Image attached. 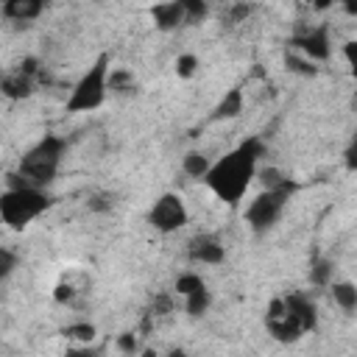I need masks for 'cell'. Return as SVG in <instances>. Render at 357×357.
<instances>
[{"label":"cell","instance_id":"1","mask_svg":"<svg viewBox=\"0 0 357 357\" xmlns=\"http://www.w3.org/2000/svg\"><path fill=\"white\" fill-rule=\"evenodd\" d=\"M265 156V142L259 137L243 139L234 151L212 162V170L206 173L204 184L212 190L215 198H220L226 206H237L251 187V181L259 173V159Z\"/></svg>","mask_w":357,"mask_h":357},{"label":"cell","instance_id":"2","mask_svg":"<svg viewBox=\"0 0 357 357\" xmlns=\"http://www.w3.org/2000/svg\"><path fill=\"white\" fill-rule=\"evenodd\" d=\"M67 148H70V142H67L64 137H59V134H45L39 142H33V145L22 153V159H20V165H17V173L25 178V184L45 190V187L56 178Z\"/></svg>","mask_w":357,"mask_h":357},{"label":"cell","instance_id":"3","mask_svg":"<svg viewBox=\"0 0 357 357\" xmlns=\"http://www.w3.org/2000/svg\"><path fill=\"white\" fill-rule=\"evenodd\" d=\"M50 206H53V198L39 187L3 190L0 195V218L11 231H22Z\"/></svg>","mask_w":357,"mask_h":357},{"label":"cell","instance_id":"4","mask_svg":"<svg viewBox=\"0 0 357 357\" xmlns=\"http://www.w3.org/2000/svg\"><path fill=\"white\" fill-rule=\"evenodd\" d=\"M109 53H100L92 67L78 78V84L73 86L70 98H67V112H95L98 106H103L106 95H109Z\"/></svg>","mask_w":357,"mask_h":357},{"label":"cell","instance_id":"5","mask_svg":"<svg viewBox=\"0 0 357 357\" xmlns=\"http://www.w3.org/2000/svg\"><path fill=\"white\" fill-rule=\"evenodd\" d=\"M293 192H296V181H290V178L284 184L273 187V190H262L245 206V223L251 226V231L265 234L268 229H273V223L282 218V212H284L287 201L293 198Z\"/></svg>","mask_w":357,"mask_h":357},{"label":"cell","instance_id":"6","mask_svg":"<svg viewBox=\"0 0 357 357\" xmlns=\"http://www.w3.org/2000/svg\"><path fill=\"white\" fill-rule=\"evenodd\" d=\"M187 220H190V212L178 192H162L148 212V223L162 234L178 231L181 226H187Z\"/></svg>","mask_w":357,"mask_h":357},{"label":"cell","instance_id":"7","mask_svg":"<svg viewBox=\"0 0 357 357\" xmlns=\"http://www.w3.org/2000/svg\"><path fill=\"white\" fill-rule=\"evenodd\" d=\"M265 326H268V335H271L273 340H279V343H296L301 335H307L304 326H301V321L290 312L284 296H279V298H273V301L268 304Z\"/></svg>","mask_w":357,"mask_h":357},{"label":"cell","instance_id":"8","mask_svg":"<svg viewBox=\"0 0 357 357\" xmlns=\"http://www.w3.org/2000/svg\"><path fill=\"white\" fill-rule=\"evenodd\" d=\"M290 50H296V53H301V56H307L310 61H326L329 56H332V42H329V25H307V28H301L298 33H293L290 36Z\"/></svg>","mask_w":357,"mask_h":357},{"label":"cell","instance_id":"9","mask_svg":"<svg viewBox=\"0 0 357 357\" xmlns=\"http://www.w3.org/2000/svg\"><path fill=\"white\" fill-rule=\"evenodd\" d=\"M187 257L195 265H220L226 259V248H223V240L218 234L201 231L187 243Z\"/></svg>","mask_w":357,"mask_h":357},{"label":"cell","instance_id":"10","mask_svg":"<svg viewBox=\"0 0 357 357\" xmlns=\"http://www.w3.org/2000/svg\"><path fill=\"white\" fill-rule=\"evenodd\" d=\"M42 11H45V3L42 0H6L0 6V14L6 20H14V22H31Z\"/></svg>","mask_w":357,"mask_h":357},{"label":"cell","instance_id":"11","mask_svg":"<svg viewBox=\"0 0 357 357\" xmlns=\"http://www.w3.org/2000/svg\"><path fill=\"white\" fill-rule=\"evenodd\" d=\"M151 17L156 22L159 31H173L178 28L187 17H184V0H173V3H159L151 8Z\"/></svg>","mask_w":357,"mask_h":357},{"label":"cell","instance_id":"12","mask_svg":"<svg viewBox=\"0 0 357 357\" xmlns=\"http://www.w3.org/2000/svg\"><path fill=\"white\" fill-rule=\"evenodd\" d=\"M284 301H287L290 312L301 321L304 332H312V329L318 326V310H315V304H312L307 296H301V293H290V296H284Z\"/></svg>","mask_w":357,"mask_h":357},{"label":"cell","instance_id":"13","mask_svg":"<svg viewBox=\"0 0 357 357\" xmlns=\"http://www.w3.org/2000/svg\"><path fill=\"white\" fill-rule=\"evenodd\" d=\"M33 86H36V81H33L31 75L20 73V70L8 73V75L3 78V84H0V89H3V95H6L8 100H22V98H28V95L33 92Z\"/></svg>","mask_w":357,"mask_h":357},{"label":"cell","instance_id":"14","mask_svg":"<svg viewBox=\"0 0 357 357\" xmlns=\"http://www.w3.org/2000/svg\"><path fill=\"white\" fill-rule=\"evenodd\" d=\"M240 112H243V89H240V86H231V89L218 100V106L212 109L209 120H234Z\"/></svg>","mask_w":357,"mask_h":357},{"label":"cell","instance_id":"15","mask_svg":"<svg viewBox=\"0 0 357 357\" xmlns=\"http://www.w3.org/2000/svg\"><path fill=\"white\" fill-rule=\"evenodd\" d=\"M329 296H332V301L346 315H354L357 312V284L354 282H332L329 284Z\"/></svg>","mask_w":357,"mask_h":357},{"label":"cell","instance_id":"16","mask_svg":"<svg viewBox=\"0 0 357 357\" xmlns=\"http://www.w3.org/2000/svg\"><path fill=\"white\" fill-rule=\"evenodd\" d=\"M181 170H184V176L204 181L206 173L212 170V162H209V156H206L204 151H187V153L181 156Z\"/></svg>","mask_w":357,"mask_h":357},{"label":"cell","instance_id":"17","mask_svg":"<svg viewBox=\"0 0 357 357\" xmlns=\"http://www.w3.org/2000/svg\"><path fill=\"white\" fill-rule=\"evenodd\" d=\"M209 304H212V293H209V287H201V290L184 296V312H187L190 318H201V315L209 310Z\"/></svg>","mask_w":357,"mask_h":357},{"label":"cell","instance_id":"18","mask_svg":"<svg viewBox=\"0 0 357 357\" xmlns=\"http://www.w3.org/2000/svg\"><path fill=\"white\" fill-rule=\"evenodd\" d=\"M64 335H67V340H73V346H92V340L98 337V329L89 321H78V324H70L64 329Z\"/></svg>","mask_w":357,"mask_h":357},{"label":"cell","instance_id":"19","mask_svg":"<svg viewBox=\"0 0 357 357\" xmlns=\"http://www.w3.org/2000/svg\"><path fill=\"white\" fill-rule=\"evenodd\" d=\"M109 92L112 95H126V92H134V75L123 67H112L109 73Z\"/></svg>","mask_w":357,"mask_h":357},{"label":"cell","instance_id":"20","mask_svg":"<svg viewBox=\"0 0 357 357\" xmlns=\"http://www.w3.org/2000/svg\"><path fill=\"white\" fill-rule=\"evenodd\" d=\"M173 287H176V293L184 298V296H190V293L206 287V282L201 279V273H195V271H184V273L176 276V284H173Z\"/></svg>","mask_w":357,"mask_h":357},{"label":"cell","instance_id":"21","mask_svg":"<svg viewBox=\"0 0 357 357\" xmlns=\"http://www.w3.org/2000/svg\"><path fill=\"white\" fill-rule=\"evenodd\" d=\"M284 64H287L290 73H298V75H315V73H318L315 61H310L307 56H301V53H296V50H287Z\"/></svg>","mask_w":357,"mask_h":357},{"label":"cell","instance_id":"22","mask_svg":"<svg viewBox=\"0 0 357 357\" xmlns=\"http://www.w3.org/2000/svg\"><path fill=\"white\" fill-rule=\"evenodd\" d=\"M310 282L318 287H329L332 284V262L329 259H315L310 268Z\"/></svg>","mask_w":357,"mask_h":357},{"label":"cell","instance_id":"23","mask_svg":"<svg viewBox=\"0 0 357 357\" xmlns=\"http://www.w3.org/2000/svg\"><path fill=\"white\" fill-rule=\"evenodd\" d=\"M195 70H198V56L195 53H181L176 59V75L178 78H192Z\"/></svg>","mask_w":357,"mask_h":357},{"label":"cell","instance_id":"24","mask_svg":"<svg viewBox=\"0 0 357 357\" xmlns=\"http://www.w3.org/2000/svg\"><path fill=\"white\" fill-rule=\"evenodd\" d=\"M209 14V6L204 0H184V22H201Z\"/></svg>","mask_w":357,"mask_h":357},{"label":"cell","instance_id":"25","mask_svg":"<svg viewBox=\"0 0 357 357\" xmlns=\"http://www.w3.org/2000/svg\"><path fill=\"white\" fill-rule=\"evenodd\" d=\"M114 343H117V349H120L123 354H128V357H134V354L139 351V337H137V332H120Z\"/></svg>","mask_w":357,"mask_h":357},{"label":"cell","instance_id":"26","mask_svg":"<svg viewBox=\"0 0 357 357\" xmlns=\"http://www.w3.org/2000/svg\"><path fill=\"white\" fill-rule=\"evenodd\" d=\"M86 206H89L92 212H109V209L114 206V198H112V192H95V195L86 201Z\"/></svg>","mask_w":357,"mask_h":357},{"label":"cell","instance_id":"27","mask_svg":"<svg viewBox=\"0 0 357 357\" xmlns=\"http://www.w3.org/2000/svg\"><path fill=\"white\" fill-rule=\"evenodd\" d=\"M167 312H173V296H170V293H159V296L153 298L148 315H167Z\"/></svg>","mask_w":357,"mask_h":357},{"label":"cell","instance_id":"28","mask_svg":"<svg viewBox=\"0 0 357 357\" xmlns=\"http://www.w3.org/2000/svg\"><path fill=\"white\" fill-rule=\"evenodd\" d=\"M343 165H346V170L357 173V131H354V137L349 139V145L343 151Z\"/></svg>","mask_w":357,"mask_h":357},{"label":"cell","instance_id":"29","mask_svg":"<svg viewBox=\"0 0 357 357\" xmlns=\"http://www.w3.org/2000/svg\"><path fill=\"white\" fill-rule=\"evenodd\" d=\"M343 59H346V64H349V70L354 75V84H357V39H349L343 45Z\"/></svg>","mask_w":357,"mask_h":357},{"label":"cell","instance_id":"30","mask_svg":"<svg viewBox=\"0 0 357 357\" xmlns=\"http://www.w3.org/2000/svg\"><path fill=\"white\" fill-rule=\"evenodd\" d=\"M14 265H17V257H14L8 248H3V251H0V276L8 279L11 271H14Z\"/></svg>","mask_w":357,"mask_h":357},{"label":"cell","instance_id":"31","mask_svg":"<svg viewBox=\"0 0 357 357\" xmlns=\"http://www.w3.org/2000/svg\"><path fill=\"white\" fill-rule=\"evenodd\" d=\"M64 357H100V351L92 349V346H70L64 351Z\"/></svg>","mask_w":357,"mask_h":357},{"label":"cell","instance_id":"32","mask_svg":"<svg viewBox=\"0 0 357 357\" xmlns=\"http://www.w3.org/2000/svg\"><path fill=\"white\" fill-rule=\"evenodd\" d=\"M248 14H251V6H245V3H237V6H231V22H243Z\"/></svg>","mask_w":357,"mask_h":357},{"label":"cell","instance_id":"33","mask_svg":"<svg viewBox=\"0 0 357 357\" xmlns=\"http://www.w3.org/2000/svg\"><path fill=\"white\" fill-rule=\"evenodd\" d=\"M53 298L61 301V304H64V301H73V287H70V284H59L56 293H53Z\"/></svg>","mask_w":357,"mask_h":357},{"label":"cell","instance_id":"34","mask_svg":"<svg viewBox=\"0 0 357 357\" xmlns=\"http://www.w3.org/2000/svg\"><path fill=\"white\" fill-rule=\"evenodd\" d=\"M165 357H187V351H184V349H178V346H173V349H170Z\"/></svg>","mask_w":357,"mask_h":357},{"label":"cell","instance_id":"35","mask_svg":"<svg viewBox=\"0 0 357 357\" xmlns=\"http://www.w3.org/2000/svg\"><path fill=\"white\" fill-rule=\"evenodd\" d=\"M142 357H162L159 351H153V349H142Z\"/></svg>","mask_w":357,"mask_h":357}]
</instances>
